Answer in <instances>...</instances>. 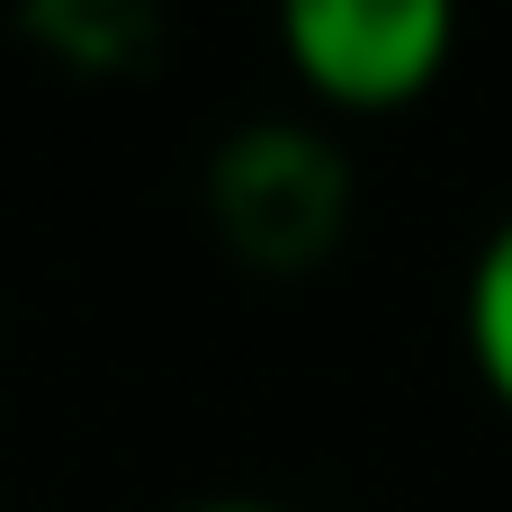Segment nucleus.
<instances>
[{
  "label": "nucleus",
  "mask_w": 512,
  "mask_h": 512,
  "mask_svg": "<svg viewBox=\"0 0 512 512\" xmlns=\"http://www.w3.org/2000/svg\"><path fill=\"white\" fill-rule=\"evenodd\" d=\"M207 225L243 270L297 279L351 225V162L306 117H252L207 153Z\"/></svg>",
  "instance_id": "1"
},
{
  "label": "nucleus",
  "mask_w": 512,
  "mask_h": 512,
  "mask_svg": "<svg viewBox=\"0 0 512 512\" xmlns=\"http://www.w3.org/2000/svg\"><path fill=\"white\" fill-rule=\"evenodd\" d=\"M180 512H297V504H270V495H207V504H180Z\"/></svg>",
  "instance_id": "4"
},
{
  "label": "nucleus",
  "mask_w": 512,
  "mask_h": 512,
  "mask_svg": "<svg viewBox=\"0 0 512 512\" xmlns=\"http://www.w3.org/2000/svg\"><path fill=\"white\" fill-rule=\"evenodd\" d=\"M459 333H468V369H477V387L512 414V216L477 243V261H468Z\"/></svg>",
  "instance_id": "3"
},
{
  "label": "nucleus",
  "mask_w": 512,
  "mask_h": 512,
  "mask_svg": "<svg viewBox=\"0 0 512 512\" xmlns=\"http://www.w3.org/2000/svg\"><path fill=\"white\" fill-rule=\"evenodd\" d=\"M270 45L324 117H396L441 90L459 0H270Z\"/></svg>",
  "instance_id": "2"
}]
</instances>
